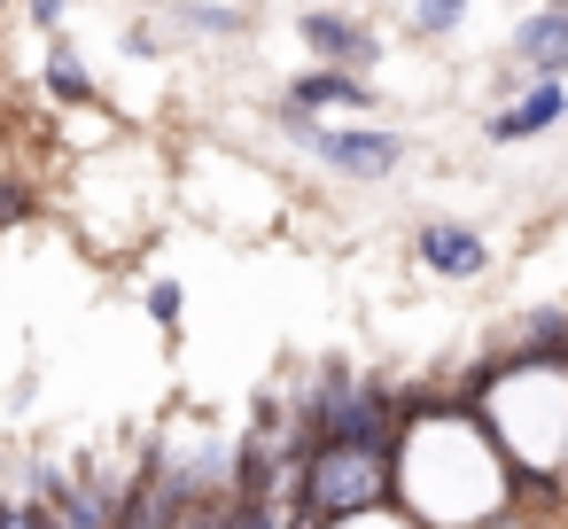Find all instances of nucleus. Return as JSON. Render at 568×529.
<instances>
[{
    "label": "nucleus",
    "mask_w": 568,
    "mask_h": 529,
    "mask_svg": "<svg viewBox=\"0 0 568 529\" xmlns=\"http://www.w3.org/2000/svg\"><path fill=\"white\" fill-rule=\"evenodd\" d=\"M529 87H537V79H529V71H521L514 55H506V63L490 55V94H498V102H514V94H529Z\"/></svg>",
    "instance_id": "nucleus-15"
},
{
    "label": "nucleus",
    "mask_w": 568,
    "mask_h": 529,
    "mask_svg": "<svg viewBox=\"0 0 568 529\" xmlns=\"http://www.w3.org/2000/svg\"><path fill=\"white\" fill-rule=\"evenodd\" d=\"M32 211H40V187H32L24 172H0V234H17Z\"/></svg>",
    "instance_id": "nucleus-11"
},
{
    "label": "nucleus",
    "mask_w": 568,
    "mask_h": 529,
    "mask_svg": "<svg viewBox=\"0 0 568 529\" xmlns=\"http://www.w3.org/2000/svg\"><path fill=\"white\" fill-rule=\"evenodd\" d=\"M118 48H125L133 63H164V55H172V40H164V24H149V17H133V24L118 32Z\"/></svg>",
    "instance_id": "nucleus-12"
},
{
    "label": "nucleus",
    "mask_w": 568,
    "mask_h": 529,
    "mask_svg": "<svg viewBox=\"0 0 568 529\" xmlns=\"http://www.w3.org/2000/svg\"><path fill=\"white\" fill-rule=\"evenodd\" d=\"M467 9H475V0H413L405 32H413V40H452V32L467 24Z\"/></svg>",
    "instance_id": "nucleus-10"
},
{
    "label": "nucleus",
    "mask_w": 568,
    "mask_h": 529,
    "mask_svg": "<svg viewBox=\"0 0 568 529\" xmlns=\"http://www.w3.org/2000/svg\"><path fill=\"white\" fill-rule=\"evenodd\" d=\"M9 9H17V0H0V17H9Z\"/></svg>",
    "instance_id": "nucleus-17"
},
{
    "label": "nucleus",
    "mask_w": 568,
    "mask_h": 529,
    "mask_svg": "<svg viewBox=\"0 0 568 529\" xmlns=\"http://www.w3.org/2000/svg\"><path fill=\"white\" fill-rule=\"evenodd\" d=\"M24 17H32V32H48V40H55V32L71 24V0H24Z\"/></svg>",
    "instance_id": "nucleus-16"
},
{
    "label": "nucleus",
    "mask_w": 568,
    "mask_h": 529,
    "mask_svg": "<svg viewBox=\"0 0 568 529\" xmlns=\"http://www.w3.org/2000/svg\"><path fill=\"white\" fill-rule=\"evenodd\" d=\"M156 9H164V24L180 40H242L257 24L250 9H226V0H156Z\"/></svg>",
    "instance_id": "nucleus-9"
},
{
    "label": "nucleus",
    "mask_w": 568,
    "mask_h": 529,
    "mask_svg": "<svg viewBox=\"0 0 568 529\" xmlns=\"http://www.w3.org/2000/svg\"><path fill=\"white\" fill-rule=\"evenodd\" d=\"M545 9H568V0H545Z\"/></svg>",
    "instance_id": "nucleus-18"
},
{
    "label": "nucleus",
    "mask_w": 568,
    "mask_h": 529,
    "mask_svg": "<svg viewBox=\"0 0 568 529\" xmlns=\"http://www.w3.org/2000/svg\"><path fill=\"white\" fill-rule=\"evenodd\" d=\"M180 304H187L180 281H156V288H149V319H156L164 335H180Z\"/></svg>",
    "instance_id": "nucleus-14"
},
{
    "label": "nucleus",
    "mask_w": 568,
    "mask_h": 529,
    "mask_svg": "<svg viewBox=\"0 0 568 529\" xmlns=\"http://www.w3.org/2000/svg\"><path fill=\"white\" fill-rule=\"evenodd\" d=\"M397 498V444H312L288 475H281V513L296 529H327L351 513H374Z\"/></svg>",
    "instance_id": "nucleus-1"
},
{
    "label": "nucleus",
    "mask_w": 568,
    "mask_h": 529,
    "mask_svg": "<svg viewBox=\"0 0 568 529\" xmlns=\"http://www.w3.org/2000/svg\"><path fill=\"white\" fill-rule=\"evenodd\" d=\"M296 40H304L312 63H335V71H358V79H374V63H382V24L335 9V0H304V9H296Z\"/></svg>",
    "instance_id": "nucleus-3"
},
{
    "label": "nucleus",
    "mask_w": 568,
    "mask_h": 529,
    "mask_svg": "<svg viewBox=\"0 0 568 529\" xmlns=\"http://www.w3.org/2000/svg\"><path fill=\"white\" fill-rule=\"evenodd\" d=\"M273 125H281V141L296 149V156H312L320 172H335L343 187H389L405 164H413V133L405 125H327V118H304L296 102H273Z\"/></svg>",
    "instance_id": "nucleus-2"
},
{
    "label": "nucleus",
    "mask_w": 568,
    "mask_h": 529,
    "mask_svg": "<svg viewBox=\"0 0 568 529\" xmlns=\"http://www.w3.org/2000/svg\"><path fill=\"white\" fill-rule=\"evenodd\" d=\"M506 55L529 71V79H568V9H521L514 32H506Z\"/></svg>",
    "instance_id": "nucleus-7"
},
{
    "label": "nucleus",
    "mask_w": 568,
    "mask_h": 529,
    "mask_svg": "<svg viewBox=\"0 0 568 529\" xmlns=\"http://www.w3.org/2000/svg\"><path fill=\"white\" fill-rule=\"evenodd\" d=\"M0 529H55V506H40V498H9V490H0Z\"/></svg>",
    "instance_id": "nucleus-13"
},
{
    "label": "nucleus",
    "mask_w": 568,
    "mask_h": 529,
    "mask_svg": "<svg viewBox=\"0 0 568 529\" xmlns=\"http://www.w3.org/2000/svg\"><path fill=\"white\" fill-rule=\"evenodd\" d=\"M413 265L428 281H483L498 265V250H490V234L475 218H420L413 226Z\"/></svg>",
    "instance_id": "nucleus-4"
},
{
    "label": "nucleus",
    "mask_w": 568,
    "mask_h": 529,
    "mask_svg": "<svg viewBox=\"0 0 568 529\" xmlns=\"http://www.w3.org/2000/svg\"><path fill=\"white\" fill-rule=\"evenodd\" d=\"M552 125H568V79H537L529 94L483 110V141H490V149H529V141H545Z\"/></svg>",
    "instance_id": "nucleus-5"
},
{
    "label": "nucleus",
    "mask_w": 568,
    "mask_h": 529,
    "mask_svg": "<svg viewBox=\"0 0 568 529\" xmlns=\"http://www.w3.org/2000/svg\"><path fill=\"white\" fill-rule=\"evenodd\" d=\"M281 102H296L304 118H374V79H358V71H335V63H312V71H296L288 87H281Z\"/></svg>",
    "instance_id": "nucleus-6"
},
{
    "label": "nucleus",
    "mask_w": 568,
    "mask_h": 529,
    "mask_svg": "<svg viewBox=\"0 0 568 529\" xmlns=\"http://www.w3.org/2000/svg\"><path fill=\"white\" fill-rule=\"evenodd\" d=\"M40 87H48V102H55V110H102V87H94L87 55L71 48V32H55V40H48V55H40Z\"/></svg>",
    "instance_id": "nucleus-8"
}]
</instances>
